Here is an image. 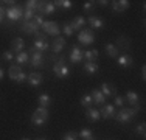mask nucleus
I'll return each instance as SVG.
<instances>
[{"label": "nucleus", "instance_id": "nucleus-1", "mask_svg": "<svg viewBox=\"0 0 146 140\" xmlns=\"http://www.w3.org/2000/svg\"><path fill=\"white\" fill-rule=\"evenodd\" d=\"M48 120V111L45 107H37L31 115V123L36 126H42L45 125V121Z\"/></svg>", "mask_w": 146, "mask_h": 140}, {"label": "nucleus", "instance_id": "nucleus-2", "mask_svg": "<svg viewBox=\"0 0 146 140\" xmlns=\"http://www.w3.org/2000/svg\"><path fill=\"white\" fill-rule=\"evenodd\" d=\"M53 72H54V75L58 76V78H67L68 76V73H70V70H68V67L65 65V59H64V56H61V58L58 59L56 62H54V65H53Z\"/></svg>", "mask_w": 146, "mask_h": 140}, {"label": "nucleus", "instance_id": "nucleus-3", "mask_svg": "<svg viewBox=\"0 0 146 140\" xmlns=\"http://www.w3.org/2000/svg\"><path fill=\"white\" fill-rule=\"evenodd\" d=\"M137 111H138V106H135V107H124V109H121L118 114H115V117L113 118H117L118 121H121V123H127V121H131L132 118H134V115L137 114Z\"/></svg>", "mask_w": 146, "mask_h": 140}, {"label": "nucleus", "instance_id": "nucleus-4", "mask_svg": "<svg viewBox=\"0 0 146 140\" xmlns=\"http://www.w3.org/2000/svg\"><path fill=\"white\" fill-rule=\"evenodd\" d=\"M8 73H9V78H11L13 81H16V83H23L27 78H28V76L22 72V67H20V65H11L9 70H8Z\"/></svg>", "mask_w": 146, "mask_h": 140}, {"label": "nucleus", "instance_id": "nucleus-5", "mask_svg": "<svg viewBox=\"0 0 146 140\" xmlns=\"http://www.w3.org/2000/svg\"><path fill=\"white\" fill-rule=\"evenodd\" d=\"M6 17H8L9 22H16V20L23 19V9L20 6H14L13 5L11 8L6 9Z\"/></svg>", "mask_w": 146, "mask_h": 140}, {"label": "nucleus", "instance_id": "nucleus-6", "mask_svg": "<svg viewBox=\"0 0 146 140\" xmlns=\"http://www.w3.org/2000/svg\"><path fill=\"white\" fill-rule=\"evenodd\" d=\"M78 41L81 42V44H84V45L92 44V42L95 41V36H93V31H92V30H87V28L81 30V31H79V34H78Z\"/></svg>", "mask_w": 146, "mask_h": 140}, {"label": "nucleus", "instance_id": "nucleus-7", "mask_svg": "<svg viewBox=\"0 0 146 140\" xmlns=\"http://www.w3.org/2000/svg\"><path fill=\"white\" fill-rule=\"evenodd\" d=\"M30 67H44V55L40 51H36L34 48H31Z\"/></svg>", "mask_w": 146, "mask_h": 140}, {"label": "nucleus", "instance_id": "nucleus-8", "mask_svg": "<svg viewBox=\"0 0 146 140\" xmlns=\"http://www.w3.org/2000/svg\"><path fill=\"white\" fill-rule=\"evenodd\" d=\"M42 28H44V33L50 34V36H58L61 33V28H59V25L56 22H44Z\"/></svg>", "mask_w": 146, "mask_h": 140}, {"label": "nucleus", "instance_id": "nucleus-9", "mask_svg": "<svg viewBox=\"0 0 146 140\" xmlns=\"http://www.w3.org/2000/svg\"><path fill=\"white\" fill-rule=\"evenodd\" d=\"M56 6L53 5V2H39V6H37V11L40 14H51L54 13Z\"/></svg>", "mask_w": 146, "mask_h": 140}, {"label": "nucleus", "instance_id": "nucleus-10", "mask_svg": "<svg viewBox=\"0 0 146 140\" xmlns=\"http://www.w3.org/2000/svg\"><path fill=\"white\" fill-rule=\"evenodd\" d=\"M20 31H23V33H27V34H34L36 31H39V27H37L33 20H30V22H23L22 23Z\"/></svg>", "mask_w": 146, "mask_h": 140}, {"label": "nucleus", "instance_id": "nucleus-11", "mask_svg": "<svg viewBox=\"0 0 146 140\" xmlns=\"http://www.w3.org/2000/svg\"><path fill=\"white\" fill-rule=\"evenodd\" d=\"M101 117L103 118H113L115 117V107L112 106V104H103V109H101Z\"/></svg>", "mask_w": 146, "mask_h": 140}, {"label": "nucleus", "instance_id": "nucleus-12", "mask_svg": "<svg viewBox=\"0 0 146 140\" xmlns=\"http://www.w3.org/2000/svg\"><path fill=\"white\" fill-rule=\"evenodd\" d=\"M27 81L30 83V86L37 87V86H40V84H42L44 78H42V75H40V73H30L28 78H27Z\"/></svg>", "mask_w": 146, "mask_h": 140}, {"label": "nucleus", "instance_id": "nucleus-13", "mask_svg": "<svg viewBox=\"0 0 146 140\" xmlns=\"http://www.w3.org/2000/svg\"><path fill=\"white\" fill-rule=\"evenodd\" d=\"M82 58H84V55H82L81 48H79V47H73L72 48V53H70V61L79 64V62L82 61Z\"/></svg>", "mask_w": 146, "mask_h": 140}, {"label": "nucleus", "instance_id": "nucleus-14", "mask_svg": "<svg viewBox=\"0 0 146 140\" xmlns=\"http://www.w3.org/2000/svg\"><path fill=\"white\" fill-rule=\"evenodd\" d=\"M129 5L131 3L127 2V0H117V2H112V8H113V11H117V13H121V11H124V9H127Z\"/></svg>", "mask_w": 146, "mask_h": 140}, {"label": "nucleus", "instance_id": "nucleus-15", "mask_svg": "<svg viewBox=\"0 0 146 140\" xmlns=\"http://www.w3.org/2000/svg\"><path fill=\"white\" fill-rule=\"evenodd\" d=\"M90 97H92L93 103H96V104H104L106 103V97H104L101 93V90H98V89H93L92 93H90Z\"/></svg>", "mask_w": 146, "mask_h": 140}, {"label": "nucleus", "instance_id": "nucleus-16", "mask_svg": "<svg viewBox=\"0 0 146 140\" xmlns=\"http://www.w3.org/2000/svg\"><path fill=\"white\" fill-rule=\"evenodd\" d=\"M86 117H87L89 121H98L100 117H101V114H100V111L93 109V107H87V109H86Z\"/></svg>", "mask_w": 146, "mask_h": 140}, {"label": "nucleus", "instance_id": "nucleus-17", "mask_svg": "<svg viewBox=\"0 0 146 140\" xmlns=\"http://www.w3.org/2000/svg\"><path fill=\"white\" fill-rule=\"evenodd\" d=\"M64 47H65V39L56 37V39L53 41V44H51V51H53V53H59V51H62Z\"/></svg>", "mask_w": 146, "mask_h": 140}, {"label": "nucleus", "instance_id": "nucleus-18", "mask_svg": "<svg viewBox=\"0 0 146 140\" xmlns=\"http://www.w3.org/2000/svg\"><path fill=\"white\" fill-rule=\"evenodd\" d=\"M101 93L104 97H112V95H117V89L109 83H104L101 86Z\"/></svg>", "mask_w": 146, "mask_h": 140}, {"label": "nucleus", "instance_id": "nucleus-19", "mask_svg": "<svg viewBox=\"0 0 146 140\" xmlns=\"http://www.w3.org/2000/svg\"><path fill=\"white\" fill-rule=\"evenodd\" d=\"M72 28H73V31L75 30H79V28H84V25H86V19L82 16H76L75 19L72 20Z\"/></svg>", "mask_w": 146, "mask_h": 140}, {"label": "nucleus", "instance_id": "nucleus-20", "mask_svg": "<svg viewBox=\"0 0 146 140\" xmlns=\"http://www.w3.org/2000/svg\"><path fill=\"white\" fill-rule=\"evenodd\" d=\"M89 23H90L92 28H96V30H101V28L104 27V22L100 19V17H96V16H90L89 17Z\"/></svg>", "mask_w": 146, "mask_h": 140}, {"label": "nucleus", "instance_id": "nucleus-21", "mask_svg": "<svg viewBox=\"0 0 146 140\" xmlns=\"http://www.w3.org/2000/svg\"><path fill=\"white\" fill-rule=\"evenodd\" d=\"M11 48H13V51H16V53H20V51L23 50V39H20V37L13 39L11 41Z\"/></svg>", "mask_w": 146, "mask_h": 140}, {"label": "nucleus", "instance_id": "nucleus-22", "mask_svg": "<svg viewBox=\"0 0 146 140\" xmlns=\"http://www.w3.org/2000/svg\"><path fill=\"white\" fill-rule=\"evenodd\" d=\"M33 48L36 51H40V53H42V51H47L48 48H50V45H48L47 41H34V47Z\"/></svg>", "mask_w": 146, "mask_h": 140}, {"label": "nucleus", "instance_id": "nucleus-23", "mask_svg": "<svg viewBox=\"0 0 146 140\" xmlns=\"http://www.w3.org/2000/svg\"><path fill=\"white\" fill-rule=\"evenodd\" d=\"M82 55H84L86 59H87V62H95L96 58L100 56L98 50H87V51H82Z\"/></svg>", "mask_w": 146, "mask_h": 140}, {"label": "nucleus", "instance_id": "nucleus-24", "mask_svg": "<svg viewBox=\"0 0 146 140\" xmlns=\"http://www.w3.org/2000/svg\"><path fill=\"white\" fill-rule=\"evenodd\" d=\"M37 103L40 104V107H45V109H47L51 104V98H50V95H47V93H42V95H39V98H37Z\"/></svg>", "mask_w": 146, "mask_h": 140}, {"label": "nucleus", "instance_id": "nucleus-25", "mask_svg": "<svg viewBox=\"0 0 146 140\" xmlns=\"http://www.w3.org/2000/svg\"><path fill=\"white\" fill-rule=\"evenodd\" d=\"M126 101H127V103H129V104H132V106H138V95H137V93H135L134 92V90H129V92H127L126 93Z\"/></svg>", "mask_w": 146, "mask_h": 140}, {"label": "nucleus", "instance_id": "nucleus-26", "mask_svg": "<svg viewBox=\"0 0 146 140\" xmlns=\"http://www.w3.org/2000/svg\"><path fill=\"white\" fill-rule=\"evenodd\" d=\"M118 64L121 65V67H131L132 65V56L129 55H123L118 58Z\"/></svg>", "mask_w": 146, "mask_h": 140}, {"label": "nucleus", "instance_id": "nucleus-27", "mask_svg": "<svg viewBox=\"0 0 146 140\" xmlns=\"http://www.w3.org/2000/svg\"><path fill=\"white\" fill-rule=\"evenodd\" d=\"M17 64L19 65H23V64H27V62H30V58H28V53L27 51H20V53H17Z\"/></svg>", "mask_w": 146, "mask_h": 140}, {"label": "nucleus", "instance_id": "nucleus-28", "mask_svg": "<svg viewBox=\"0 0 146 140\" xmlns=\"http://www.w3.org/2000/svg\"><path fill=\"white\" fill-rule=\"evenodd\" d=\"M98 64L96 62H86V65H84V72H87L90 73V75H93V73H96L98 72Z\"/></svg>", "mask_w": 146, "mask_h": 140}, {"label": "nucleus", "instance_id": "nucleus-29", "mask_svg": "<svg viewBox=\"0 0 146 140\" xmlns=\"http://www.w3.org/2000/svg\"><path fill=\"white\" fill-rule=\"evenodd\" d=\"M106 53H107V56H110V58H117L118 47H117V45H113V44H107L106 45Z\"/></svg>", "mask_w": 146, "mask_h": 140}, {"label": "nucleus", "instance_id": "nucleus-30", "mask_svg": "<svg viewBox=\"0 0 146 140\" xmlns=\"http://www.w3.org/2000/svg\"><path fill=\"white\" fill-rule=\"evenodd\" d=\"M54 6H58V8H64V9H70L73 3L70 0H56V2H53Z\"/></svg>", "mask_w": 146, "mask_h": 140}, {"label": "nucleus", "instance_id": "nucleus-31", "mask_svg": "<svg viewBox=\"0 0 146 140\" xmlns=\"http://www.w3.org/2000/svg\"><path fill=\"white\" fill-rule=\"evenodd\" d=\"M117 45H118V47H121L123 50H124V48L127 50V48L131 47V42H129V39H127V37L120 36V37H118V41H117Z\"/></svg>", "mask_w": 146, "mask_h": 140}, {"label": "nucleus", "instance_id": "nucleus-32", "mask_svg": "<svg viewBox=\"0 0 146 140\" xmlns=\"http://www.w3.org/2000/svg\"><path fill=\"white\" fill-rule=\"evenodd\" d=\"M37 6H39V2H36V0H28V2H25V9L37 11Z\"/></svg>", "mask_w": 146, "mask_h": 140}, {"label": "nucleus", "instance_id": "nucleus-33", "mask_svg": "<svg viewBox=\"0 0 146 140\" xmlns=\"http://www.w3.org/2000/svg\"><path fill=\"white\" fill-rule=\"evenodd\" d=\"M93 104V100H92V97L90 95H84L81 98V106H84V107H90Z\"/></svg>", "mask_w": 146, "mask_h": 140}, {"label": "nucleus", "instance_id": "nucleus-34", "mask_svg": "<svg viewBox=\"0 0 146 140\" xmlns=\"http://www.w3.org/2000/svg\"><path fill=\"white\" fill-rule=\"evenodd\" d=\"M79 135L82 137V140H92L93 139V134L90 129H82L81 132H79Z\"/></svg>", "mask_w": 146, "mask_h": 140}, {"label": "nucleus", "instance_id": "nucleus-35", "mask_svg": "<svg viewBox=\"0 0 146 140\" xmlns=\"http://www.w3.org/2000/svg\"><path fill=\"white\" fill-rule=\"evenodd\" d=\"M62 31H64V33H65V36H68V37L73 36V33H75L70 23H64V27H62Z\"/></svg>", "mask_w": 146, "mask_h": 140}, {"label": "nucleus", "instance_id": "nucleus-36", "mask_svg": "<svg viewBox=\"0 0 146 140\" xmlns=\"http://www.w3.org/2000/svg\"><path fill=\"white\" fill-rule=\"evenodd\" d=\"M145 132H146V126L145 123H140L135 128V134H138V135H141V137H145Z\"/></svg>", "mask_w": 146, "mask_h": 140}, {"label": "nucleus", "instance_id": "nucleus-37", "mask_svg": "<svg viewBox=\"0 0 146 140\" xmlns=\"http://www.w3.org/2000/svg\"><path fill=\"white\" fill-rule=\"evenodd\" d=\"M34 13H36V11H31V9H25V13H23V19H25V22H30V20H33Z\"/></svg>", "mask_w": 146, "mask_h": 140}, {"label": "nucleus", "instance_id": "nucleus-38", "mask_svg": "<svg viewBox=\"0 0 146 140\" xmlns=\"http://www.w3.org/2000/svg\"><path fill=\"white\" fill-rule=\"evenodd\" d=\"M76 137H78V135H76V132L68 131L67 134H65L64 137H62V140H76Z\"/></svg>", "mask_w": 146, "mask_h": 140}, {"label": "nucleus", "instance_id": "nucleus-39", "mask_svg": "<svg viewBox=\"0 0 146 140\" xmlns=\"http://www.w3.org/2000/svg\"><path fill=\"white\" fill-rule=\"evenodd\" d=\"M34 36H36V41H47V34L40 33V31H36V33H34Z\"/></svg>", "mask_w": 146, "mask_h": 140}, {"label": "nucleus", "instance_id": "nucleus-40", "mask_svg": "<svg viewBox=\"0 0 146 140\" xmlns=\"http://www.w3.org/2000/svg\"><path fill=\"white\" fill-rule=\"evenodd\" d=\"M33 22L36 23L37 27H42V23H44V20H42V16H34V17H33Z\"/></svg>", "mask_w": 146, "mask_h": 140}, {"label": "nucleus", "instance_id": "nucleus-41", "mask_svg": "<svg viewBox=\"0 0 146 140\" xmlns=\"http://www.w3.org/2000/svg\"><path fill=\"white\" fill-rule=\"evenodd\" d=\"M13 58H14V56H13V51H5V53H3V59H6V61H13Z\"/></svg>", "mask_w": 146, "mask_h": 140}, {"label": "nucleus", "instance_id": "nucleus-42", "mask_svg": "<svg viewBox=\"0 0 146 140\" xmlns=\"http://www.w3.org/2000/svg\"><path fill=\"white\" fill-rule=\"evenodd\" d=\"M115 104H117V106H120V107H121V106L124 104V98H123V97H118V95H117V97H115Z\"/></svg>", "mask_w": 146, "mask_h": 140}, {"label": "nucleus", "instance_id": "nucleus-43", "mask_svg": "<svg viewBox=\"0 0 146 140\" xmlns=\"http://www.w3.org/2000/svg\"><path fill=\"white\" fill-rule=\"evenodd\" d=\"M84 9L86 11H92L93 9V2H86L84 3Z\"/></svg>", "mask_w": 146, "mask_h": 140}, {"label": "nucleus", "instance_id": "nucleus-44", "mask_svg": "<svg viewBox=\"0 0 146 140\" xmlns=\"http://www.w3.org/2000/svg\"><path fill=\"white\" fill-rule=\"evenodd\" d=\"M5 8H3V6H0V22H2V20H3V16H5Z\"/></svg>", "mask_w": 146, "mask_h": 140}, {"label": "nucleus", "instance_id": "nucleus-45", "mask_svg": "<svg viewBox=\"0 0 146 140\" xmlns=\"http://www.w3.org/2000/svg\"><path fill=\"white\" fill-rule=\"evenodd\" d=\"M141 79H146V67H141Z\"/></svg>", "mask_w": 146, "mask_h": 140}, {"label": "nucleus", "instance_id": "nucleus-46", "mask_svg": "<svg viewBox=\"0 0 146 140\" xmlns=\"http://www.w3.org/2000/svg\"><path fill=\"white\" fill-rule=\"evenodd\" d=\"M107 3H109V2H106V0H101V2H100V5H101V6H106Z\"/></svg>", "mask_w": 146, "mask_h": 140}, {"label": "nucleus", "instance_id": "nucleus-47", "mask_svg": "<svg viewBox=\"0 0 146 140\" xmlns=\"http://www.w3.org/2000/svg\"><path fill=\"white\" fill-rule=\"evenodd\" d=\"M2 79H3V70L0 69V81H2Z\"/></svg>", "mask_w": 146, "mask_h": 140}, {"label": "nucleus", "instance_id": "nucleus-48", "mask_svg": "<svg viewBox=\"0 0 146 140\" xmlns=\"http://www.w3.org/2000/svg\"><path fill=\"white\" fill-rule=\"evenodd\" d=\"M22 140H30V139H22Z\"/></svg>", "mask_w": 146, "mask_h": 140}, {"label": "nucleus", "instance_id": "nucleus-49", "mask_svg": "<svg viewBox=\"0 0 146 140\" xmlns=\"http://www.w3.org/2000/svg\"><path fill=\"white\" fill-rule=\"evenodd\" d=\"M39 140H45V139H39Z\"/></svg>", "mask_w": 146, "mask_h": 140}, {"label": "nucleus", "instance_id": "nucleus-50", "mask_svg": "<svg viewBox=\"0 0 146 140\" xmlns=\"http://www.w3.org/2000/svg\"><path fill=\"white\" fill-rule=\"evenodd\" d=\"M92 140H95V139H92Z\"/></svg>", "mask_w": 146, "mask_h": 140}]
</instances>
